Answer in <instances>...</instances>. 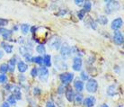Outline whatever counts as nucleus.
<instances>
[{
    "instance_id": "nucleus-1",
    "label": "nucleus",
    "mask_w": 124,
    "mask_h": 107,
    "mask_svg": "<svg viewBox=\"0 0 124 107\" xmlns=\"http://www.w3.org/2000/svg\"><path fill=\"white\" fill-rule=\"evenodd\" d=\"M105 2V13L107 15H111L114 11H117L120 8V4L117 1H104Z\"/></svg>"
},
{
    "instance_id": "nucleus-2",
    "label": "nucleus",
    "mask_w": 124,
    "mask_h": 107,
    "mask_svg": "<svg viewBox=\"0 0 124 107\" xmlns=\"http://www.w3.org/2000/svg\"><path fill=\"white\" fill-rule=\"evenodd\" d=\"M74 73L72 72H63L59 75V80L61 81L62 85H67L74 80Z\"/></svg>"
},
{
    "instance_id": "nucleus-3",
    "label": "nucleus",
    "mask_w": 124,
    "mask_h": 107,
    "mask_svg": "<svg viewBox=\"0 0 124 107\" xmlns=\"http://www.w3.org/2000/svg\"><path fill=\"white\" fill-rule=\"evenodd\" d=\"M48 44H49V48H50L51 50H58L60 49V46L62 44L61 39L59 36H53V37L50 38V41Z\"/></svg>"
},
{
    "instance_id": "nucleus-4",
    "label": "nucleus",
    "mask_w": 124,
    "mask_h": 107,
    "mask_svg": "<svg viewBox=\"0 0 124 107\" xmlns=\"http://www.w3.org/2000/svg\"><path fill=\"white\" fill-rule=\"evenodd\" d=\"M59 50H60V58L63 60H66L71 55V47L68 43H62Z\"/></svg>"
},
{
    "instance_id": "nucleus-5",
    "label": "nucleus",
    "mask_w": 124,
    "mask_h": 107,
    "mask_svg": "<svg viewBox=\"0 0 124 107\" xmlns=\"http://www.w3.org/2000/svg\"><path fill=\"white\" fill-rule=\"evenodd\" d=\"M85 88H86L87 92L93 94L98 90V82L93 78L88 79L86 82V85H85Z\"/></svg>"
},
{
    "instance_id": "nucleus-6",
    "label": "nucleus",
    "mask_w": 124,
    "mask_h": 107,
    "mask_svg": "<svg viewBox=\"0 0 124 107\" xmlns=\"http://www.w3.org/2000/svg\"><path fill=\"white\" fill-rule=\"evenodd\" d=\"M49 76H50V72H49V69H47L46 67L41 66L40 69H38V76H39L40 82L48 81Z\"/></svg>"
},
{
    "instance_id": "nucleus-7",
    "label": "nucleus",
    "mask_w": 124,
    "mask_h": 107,
    "mask_svg": "<svg viewBox=\"0 0 124 107\" xmlns=\"http://www.w3.org/2000/svg\"><path fill=\"white\" fill-rule=\"evenodd\" d=\"M83 66V60L81 59V57L76 56L73 58V63H72V69L74 71H81Z\"/></svg>"
},
{
    "instance_id": "nucleus-8",
    "label": "nucleus",
    "mask_w": 124,
    "mask_h": 107,
    "mask_svg": "<svg viewBox=\"0 0 124 107\" xmlns=\"http://www.w3.org/2000/svg\"><path fill=\"white\" fill-rule=\"evenodd\" d=\"M112 40L116 45L121 46L124 42V38H123V33L121 31H115L113 32V36H112Z\"/></svg>"
},
{
    "instance_id": "nucleus-9",
    "label": "nucleus",
    "mask_w": 124,
    "mask_h": 107,
    "mask_svg": "<svg viewBox=\"0 0 124 107\" xmlns=\"http://www.w3.org/2000/svg\"><path fill=\"white\" fill-rule=\"evenodd\" d=\"M122 25H123V20L121 17H118V18L114 19L112 22V23H111V28L114 31H119L122 27Z\"/></svg>"
},
{
    "instance_id": "nucleus-10",
    "label": "nucleus",
    "mask_w": 124,
    "mask_h": 107,
    "mask_svg": "<svg viewBox=\"0 0 124 107\" xmlns=\"http://www.w3.org/2000/svg\"><path fill=\"white\" fill-rule=\"evenodd\" d=\"M55 65H56V68H58L59 70H66L68 69V65L59 56L55 57Z\"/></svg>"
},
{
    "instance_id": "nucleus-11",
    "label": "nucleus",
    "mask_w": 124,
    "mask_h": 107,
    "mask_svg": "<svg viewBox=\"0 0 124 107\" xmlns=\"http://www.w3.org/2000/svg\"><path fill=\"white\" fill-rule=\"evenodd\" d=\"M83 104L85 107H93L96 104V98L93 95H90L88 97H85L83 100Z\"/></svg>"
},
{
    "instance_id": "nucleus-12",
    "label": "nucleus",
    "mask_w": 124,
    "mask_h": 107,
    "mask_svg": "<svg viewBox=\"0 0 124 107\" xmlns=\"http://www.w3.org/2000/svg\"><path fill=\"white\" fill-rule=\"evenodd\" d=\"M13 34V31L11 30H7L6 28L0 27V35L2 36L4 40H10V38Z\"/></svg>"
},
{
    "instance_id": "nucleus-13",
    "label": "nucleus",
    "mask_w": 124,
    "mask_h": 107,
    "mask_svg": "<svg viewBox=\"0 0 124 107\" xmlns=\"http://www.w3.org/2000/svg\"><path fill=\"white\" fill-rule=\"evenodd\" d=\"M106 94L108 96L110 97H112L117 94V85L112 84V85H110L106 89Z\"/></svg>"
},
{
    "instance_id": "nucleus-14",
    "label": "nucleus",
    "mask_w": 124,
    "mask_h": 107,
    "mask_svg": "<svg viewBox=\"0 0 124 107\" xmlns=\"http://www.w3.org/2000/svg\"><path fill=\"white\" fill-rule=\"evenodd\" d=\"M65 94H66V98L68 102H73L75 98V92L74 90L72 89L71 87H68L66 88V91H65Z\"/></svg>"
},
{
    "instance_id": "nucleus-15",
    "label": "nucleus",
    "mask_w": 124,
    "mask_h": 107,
    "mask_svg": "<svg viewBox=\"0 0 124 107\" xmlns=\"http://www.w3.org/2000/svg\"><path fill=\"white\" fill-rule=\"evenodd\" d=\"M17 64V60H16V57H14L12 59H10L8 63H7V66H8V71H10L11 73H14L16 66Z\"/></svg>"
},
{
    "instance_id": "nucleus-16",
    "label": "nucleus",
    "mask_w": 124,
    "mask_h": 107,
    "mask_svg": "<svg viewBox=\"0 0 124 107\" xmlns=\"http://www.w3.org/2000/svg\"><path fill=\"white\" fill-rule=\"evenodd\" d=\"M16 66H17V69H18L20 73L26 72L27 69H28V65L24 61H23V60H19L18 62H17V64H16Z\"/></svg>"
},
{
    "instance_id": "nucleus-17",
    "label": "nucleus",
    "mask_w": 124,
    "mask_h": 107,
    "mask_svg": "<svg viewBox=\"0 0 124 107\" xmlns=\"http://www.w3.org/2000/svg\"><path fill=\"white\" fill-rule=\"evenodd\" d=\"M84 87H85V84L84 82L80 80V79H77L76 81H74V88L77 90L78 92H82L84 90Z\"/></svg>"
},
{
    "instance_id": "nucleus-18",
    "label": "nucleus",
    "mask_w": 124,
    "mask_h": 107,
    "mask_svg": "<svg viewBox=\"0 0 124 107\" xmlns=\"http://www.w3.org/2000/svg\"><path fill=\"white\" fill-rule=\"evenodd\" d=\"M42 61H43L44 67H46L47 69L51 67V56L50 54H45L42 58Z\"/></svg>"
},
{
    "instance_id": "nucleus-19",
    "label": "nucleus",
    "mask_w": 124,
    "mask_h": 107,
    "mask_svg": "<svg viewBox=\"0 0 124 107\" xmlns=\"http://www.w3.org/2000/svg\"><path fill=\"white\" fill-rule=\"evenodd\" d=\"M1 46L4 48V50L6 51V53L11 54L13 52L14 47H13V45H11V44L6 43V42H5V41H2V42H1Z\"/></svg>"
},
{
    "instance_id": "nucleus-20",
    "label": "nucleus",
    "mask_w": 124,
    "mask_h": 107,
    "mask_svg": "<svg viewBox=\"0 0 124 107\" xmlns=\"http://www.w3.org/2000/svg\"><path fill=\"white\" fill-rule=\"evenodd\" d=\"M97 23L102 25H105L108 23V18L105 15H99L97 17Z\"/></svg>"
},
{
    "instance_id": "nucleus-21",
    "label": "nucleus",
    "mask_w": 124,
    "mask_h": 107,
    "mask_svg": "<svg viewBox=\"0 0 124 107\" xmlns=\"http://www.w3.org/2000/svg\"><path fill=\"white\" fill-rule=\"evenodd\" d=\"M20 29H21L23 34H27L30 31V25L28 23H23V24L20 25Z\"/></svg>"
},
{
    "instance_id": "nucleus-22",
    "label": "nucleus",
    "mask_w": 124,
    "mask_h": 107,
    "mask_svg": "<svg viewBox=\"0 0 124 107\" xmlns=\"http://www.w3.org/2000/svg\"><path fill=\"white\" fill-rule=\"evenodd\" d=\"M36 51H37L39 54L45 55V54H46V48H45V46L42 45V44H39L37 47H36Z\"/></svg>"
},
{
    "instance_id": "nucleus-23",
    "label": "nucleus",
    "mask_w": 124,
    "mask_h": 107,
    "mask_svg": "<svg viewBox=\"0 0 124 107\" xmlns=\"http://www.w3.org/2000/svg\"><path fill=\"white\" fill-rule=\"evenodd\" d=\"M19 53L21 54L22 56L24 57L26 54L30 53V52H29V50L27 49V47H26V46H24V45H22V46H20V47H19Z\"/></svg>"
},
{
    "instance_id": "nucleus-24",
    "label": "nucleus",
    "mask_w": 124,
    "mask_h": 107,
    "mask_svg": "<svg viewBox=\"0 0 124 107\" xmlns=\"http://www.w3.org/2000/svg\"><path fill=\"white\" fill-rule=\"evenodd\" d=\"M75 102L77 103L78 104H80L83 103V100H84V97L83 95L81 94H75V98H74Z\"/></svg>"
},
{
    "instance_id": "nucleus-25",
    "label": "nucleus",
    "mask_w": 124,
    "mask_h": 107,
    "mask_svg": "<svg viewBox=\"0 0 124 107\" xmlns=\"http://www.w3.org/2000/svg\"><path fill=\"white\" fill-rule=\"evenodd\" d=\"M83 6H84V10L85 12H89L91 9H92V3H91L90 1H85L84 4H83Z\"/></svg>"
},
{
    "instance_id": "nucleus-26",
    "label": "nucleus",
    "mask_w": 124,
    "mask_h": 107,
    "mask_svg": "<svg viewBox=\"0 0 124 107\" xmlns=\"http://www.w3.org/2000/svg\"><path fill=\"white\" fill-rule=\"evenodd\" d=\"M31 62L35 63V64H39V65H41V64L43 63V61H42V57H40V56L32 57Z\"/></svg>"
},
{
    "instance_id": "nucleus-27",
    "label": "nucleus",
    "mask_w": 124,
    "mask_h": 107,
    "mask_svg": "<svg viewBox=\"0 0 124 107\" xmlns=\"http://www.w3.org/2000/svg\"><path fill=\"white\" fill-rule=\"evenodd\" d=\"M6 102L10 104H12V105H15V104H16V99L15 98V96L13 95V94H10L9 96L7 97V99H6Z\"/></svg>"
},
{
    "instance_id": "nucleus-28",
    "label": "nucleus",
    "mask_w": 124,
    "mask_h": 107,
    "mask_svg": "<svg viewBox=\"0 0 124 107\" xmlns=\"http://www.w3.org/2000/svg\"><path fill=\"white\" fill-rule=\"evenodd\" d=\"M7 71H8V66H7V64L6 63H2L0 65V73L1 74H5Z\"/></svg>"
},
{
    "instance_id": "nucleus-29",
    "label": "nucleus",
    "mask_w": 124,
    "mask_h": 107,
    "mask_svg": "<svg viewBox=\"0 0 124 107\" xmlns=\"http://www.w3.org/2000/svg\"><path fill=\"white\" fill-rule=\"evenodd\" d=\"M85 15H86V12L85 11L84 9H81L78 12V18L79 20H83V19L85 17Z\"/></svg>"
},
{
    "instance_id": "nucleus-30",
    "label": "nucleus",
    "mask_w": 124,
    "mask_h": 107,
    "mask_svg": "<svg viewBox=\"0 0 124 107\" xmlns=\"http://www.w3.org/2000/svg\"><path fill=\"white\" fill-rule=\"evenodd\" d=\"M80 77H81L80 80H82V81H87L89 79V75L85 71H82L80 74Z\"/></svg>"
},
{
    "instance_id": "nucleus-31",
    "label": "nucleus",
    "mask_w": 124,
    "mask_h": 107,
    "mask_svg": "<svg viewBox=\"0 0 124 107\" xmlns=\"http://www.w3.org/2000/svg\"><path fill=\"white\" fill-rule=\"evenodd\" d=\"M88 23H89V25H90V27L93 30H96L97 29V23H96V22L93 20V19H91L89 20V22H88Z\"/></svg>"
},
{
    "instance_id": "nucleus-32",
    "label": "nucleus",
    "mask_w": 124,
    "mask_h": 107,
    "mask_svg": "<svg viewBox=\"0 0 124 107\" xmlns=\"http://www.w3.org/2000/svg\"><path fill=\"white\" fill-rule=\"evenodd\" d=\"M66 91V87L65 85H59V87H58V89H57V93H58V94H63L64 93H65Z\"/></svg>"
},
{
    "instance_id": "nucleus-33",
    "label": "nucleus",
    "mask_w": 124,
    "mask_h": 107,
    "mask_svg": "<svg viewBox=\"0 0 124 107\" xmlns=\"http://www.w3.org/2000/svg\"><path fill=\"white\" fill-rule=\"evenodd\" d=\"M7 81V76L6 74H0V84H4Z\"/></svg>"
},
{
    "instance_id": "nucleus-34",
    "label": "nucleus",
    "mask_w": 124,
    "mask_h": 107,
    "mask_svg": "<svg viewBox=\"0 0 124 107\" xmlns=\"http://www.w3.org/2000/svg\"><path fill=\"white\" fill-rule=\"evenodd\" d=\"M31 76L32 77H36L38 76V69L37 68H32L31 70Z\"/></svg>"
},
{
    "instance_id": "nucleus-35",
    "label": "nucleus",
    "mask_w": 124,
    "mask_h": 107,
    "mask_svg": "<svg viewBox=\"0 0 124 107\" xmlns=\"http://www.w3.org/2000/svg\"><path fill=\"white\" fill-rule=\"evenodd\" d=\"M41 94V89H40V87H34L33 88V94L34 95H36V96H38V95H40V94Z\"/></svg>"
},
{
    "instance_id": "nucleus-36",
    "label": "nucleus",
    "mask_w": 124,
    "mask_h": 107,
    "mask_svg": "<svg viewBox=\"0 0 124 107\" xmlns=\"http://www.w3.org/2000/svg\"><path fill=\"white\" fill-rule=\"evenodd\" d=\"M68 13V11L66 9H59V13H57V15H59V16H64Z\"/></svg>"
},
{
    "instance_id": "nucleus-37",
    "label": "nucleus",
    "mask_w": 124,
    "mask_h": 107,
    "mask_svg": "<svg viewBox=\"0 0 124 107\" xmlns=\"http://www.w3.org/2000/svg\"><path fill=\"white\" fill-rule=\"evenodd\" d=\"M24 59H25V61H26V62L30 63V62H31V60H32V57H31V54L28 53V54H26V55L24 56Z\"/></svg>"
},
{
    "instance_id": "nucleus-38",
    "label": "nucleus",
    "mask_w": 124,
    "mask_h": 107,
    "mask_svg": "<svg viewBox=\"0 0 124 107\" xmlns=\"http://www.w3.org/2000/svg\"><path fill=\"white\" fill-rule=\"evenodd\" d=\"M13 95L15 96V98L16 99V101L21 100V99H22V94H21V92H19V93H15Z\"/></svg>"
},
{
    "instance_id": "nucleus-39",
    "label": "nucleus",
    "mask_w": 124,
    "mask_h": 107,
    "mask_svg": "<svg viewBox=\"0 0 124 107\" xmlns=\"http://www.w3.org/2000/svg\"><path fill=\"white\" fill-rule=\"evenodd\" d=\"M7 23H8V20H6V19L0 18V27H3L4 25L7 24Z\"/></svg>"
},
{
    "instance_id": "nucleus-40",
    "label": "nucleus",
    "mask_w": 124,
    "mask_h": 107,
    "mask_svg": "<svg viewBox=\"0 0 124 107\" xmlns=\"http://www.w3.org/2000/svg\"><path fill=\"white\" fill-rule=\"evenodd\" d=\"M46 107H56V105H55V104L53 103L52 101H47L46 103Z\"/></svg>"
},
{
    "instance_id": "nucleus-41",
    "label": "nucleus",
    "mask_w": 124,
    "mask_h": 107,
    "mask_svg": "<svg viewBox=\"0 0 124 107\" xmlns=\"http://www.w3.org/2000/svg\"><path fill=\"white\" fill-rule=\"evenodd\" d=\"M18 77H19V80H20V82H22V83H24V82L26 81V78H25V76L23 75V74H21Z\"/></svg>"
},
{
    "instance_id": "nucleus-42",
    "label": "nucleus",
    "mask_w": 124,
    "mask_h": 107,
    "mask_svg": "<svg viewBox=\"0 0 124 107\" xmlns=\"http://www.w3.org/2000/svg\"><path fill=\"white\" fill-rule=\"evenodd\" d=\"M13 87H14V85H10V84H7V85L5 86V89L7 90V91H10V90H13Z\"/></svg>"
},
{
    "instance_id": "nucleus-43",
    "label": "nucleus",
    "mask_w": 124,
    "mask_h": 107,
    "mask_svg": "<svg viewBox=\"0 0 124 107\" xmlns=\"http://www.w3.org/2000/svg\"><path fill=\"white\" fill-rule=\"evenodd\" d=\"M85 1H83V0H76L75 1V4L77 5V6H82L83 4H84Z\"/></svg>"
},
{
    "instance_id": "nucleus-44",
    "label": "nucleus",
    "mask_w": 124,
    "mask_h": 107,
    "mask_svg": "<svg viewBox=\"0 0 124 107\" xmlns=\"http://www.w3.org/2000/svg\"><path fill=\"white\" fill-rule=\"evenodd\" d=\"M30 31H31V32L32 33V34H34V33L36 32V31H37V27L32 26V27H31V28H30Z\"/></svg>"
},
{
    "instance_id": "nucleus-45",
    "label": "nucleus",
    "mask_w": 124,
    "mask_h": 107,
    "mask_svg": "<svg viewBox=\"0 0 124 107\" xmlns=\"http://www.w3.org/2000/svg\"><path fill=\"white\" fill-rule=\"evenodd\" d=\"M18 41H19V43H21L22 45H23V44H24V38H23V37H19Z\"/></svg>"
},
{
    "instance_id": "nucleus-46",
    "label": "nucleus",
    "mask_w": 124,
    "mask_h": 107,
    "mask_svg": "<svg viewBox=\"0 0 124 107\" xmlns=\"http://www.w3.org/2000/svg\"><path fill=\"white\" fill-rule=\"evenodd\" d=\"M1 107H10V105L7 102H4L3 104H2V105H1Z\"/></svg>"
},
{
    "instance_id": "nucleus-47",
    "label": "nucleus",
    "mask_w": 124,
    "mask_h": 107,
    "mask_svg": "<svg viewBox=\"0 0 124 107\" xmlns=\"http://www.w3.org/2000/svg\"><path fill=\"white\" fill-rule=\"evenodd\" d=\"M18 29H19V26L17 24H16L15 26H13V30H14V31H18Z\"/></svg>"
},
{
    "instance_id": "nucleus-48",
    "label": "nucleus",
    "mask_w": 124,
    "mask_h": 107,
    "mask_svg": "<svg viewBox=\"0 0 124 107\" xmlns=\"http://www.w3.org/2000/svg\"><path fill=\"white\" fill-rule=\"evenodd\" d=\"M4 57V51L1 49H0V60H2Z\"/></svg>"
},
{
    "instance_id": "nucleus-49",
    "label": "nucleus",
    "mask_w": 124,
    "mask_h": 107,
    "mask_svg": "<svg viewBox=\"0 0 124 107\" xmlns=\"http://www.w3.org/2000/svg\"><path fill=\"white\" fill-rule=\"evenodd\" d=\"M101 107H109V105L107 104H102V105H101Z\"/></svg>"
},
{
    "instance_id": "nucleus-50",
    "label": "nucleus",
    "mask_w": 124,
    "mask_h": 107,
    "mask_svg": "<svg viewBox=\"0 0 124 107\" xmlns=\"http://www.w3.org/2000/svg\"><path fill=\"white\" fill-rule=\"evenodd\" d=\"M119 107H123V105H120Z\"/></svg>"
}]
</instances>
